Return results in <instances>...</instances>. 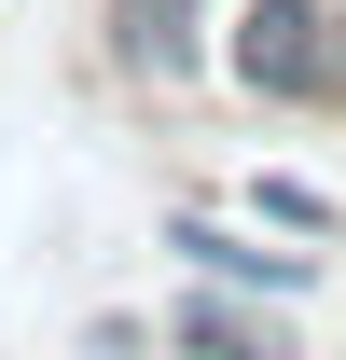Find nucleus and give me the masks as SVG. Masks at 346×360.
<instances>
[{"label": "nucleus", "mask_w": 346, "mask_h": 360, "mask_svg": "<svg viewBox=\"0 0 346 360\" xmlns=\"http://www.w3.org/2000/svg\"><path fill=\"white\" fill-rule=\"evenodd\" d=\"M236 84L305 111V97H333V0H236Z\"/></svg>", "instance_id": "f257e3e1"}, {"label": "nucleus", "mask_w": 346, "mask_h": 360, "mask_svg": "<svg viewBox=\"0 0 346 360\" xmlns=\"http://www.w3.org/2000/svg\"><path fill=\"white\" fill-rule=\"evenodd\" d=\"M333 97H346V0H333Z\"/></svg>", "instance_id": "423d86ee"}, {"label": "nucleus", "mask_w": 346, "mask_h": 360, "mask_svg": "<svg viewBox=\"0 0 346 360\" xmlns=\"http://www.w3.org/2000/svg\"><path fill=\"white\" fill-rule=\"evenodd\" d=\"M111 56H125L139 84H180L208 56V0H111Z\"/></svg>", "instance_id": "20e7f679"}, {"label": "nucleus", "mask_w": 346, "mask_h": 360, "mask_svg": "<svg viewBox=\"0 0 346 360\" xmlns=\"http://www.w3.org/2000/svg\"><path fill=\"white\" fill-rule=\"evenodd\" d=\"M167 347L180 360H305L291 333H277V305H263V291H222V277H194V305L167 319Z\"/></svg>", "instance_id": "7ed1b4c3"}, {"label": "nucleus", "mask_w": 346, "mask_h": 360, "mask_svg": "<svg viewBox=\"0 0 346 360\" xmlns=\"http://www.w3.org/2000/svg\"><path fill=\"white\" fill-rule=\"evenodd\" d=\"M250 208H263L277 236H305V250H333V236H346V208L319 194V180H291V167H263V180H250Z\"/></svg>", "instance_id": "39448f33"}, {"label": "nucleus", "mask_w": 346, "mask_h": 360, "mask_svg": "<svg viewBox=\"0 0 346 360\" xmlns=\"http://www.w3.org/2000/svg\"><path fill=\"white\" fill-rule=\"evenodd\" d=\"M167 250L194 277H222V291H263V305H291V291H319V250H277V222H208V208H167Z\"/></svg>", "instance_id": "f03ea898"}]
</instances>
